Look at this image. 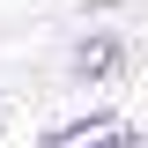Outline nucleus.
<instances>
[{
  "instance_id": "2",
  "label": "nucleus",
  "mask_w": 148,
  "mask_h": 148,
  "mask_svg": "<svg viewBox=\"0 0 148 148\" xmlns=\"http://www.w3.org/2000/svg\"><path fill=\"white\" fill-rule=\"evenodd\" d=\"M74 148H141V133H133V126H119V119H111V126H96L89 141H74Z\"/></svg>"
},
{
  "instance_id": "1",
  "label": "nucleus",
  "mask_w": 148,
  "mask_h": 148,
  "mask_svg": "<svg viewBox=\"0 0 148 148\" xmlns=\"http://www.w3.org/2000/svg\"><path fill=\"white\" fill-rule=\"evenodd\" d=\"M119 67H126V45H119V37H82L74 59H67L74 82H104V74H119Z\"/></svg>"
},
{
  "instance_id": "3",
  "label": "nucleus",
  "mask_w": 148,
  "mask_h": 148,
  "mask_svg": "<svg viewBox=\"0 0 148 148\" xmlns=\"http://www.w3.org/2000/svg\"><path fill=\"white\" fill-rule=\"evenodd\" d=\"M0 119H8V111H0Z\"/></svg>"
}]
</instances>
